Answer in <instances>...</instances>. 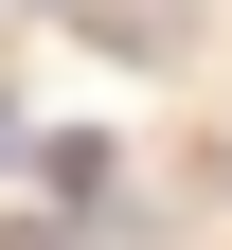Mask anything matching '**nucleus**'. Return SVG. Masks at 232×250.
I'll return each instance as SVG.
<instances>
[{"label": "nucleus", "instance_id": "1", "mask_svg": "<svg viewBox=\"0 0 232 250\" xmlns=\"http://www.w3.org/2000/svg\"><path fill=\"white\" fill-rule=\"evenodd\" d=\"M0 250H72V232H0Z\"/></svg>", "mask_w": 232, "mask_h": 250}]
</instances>
